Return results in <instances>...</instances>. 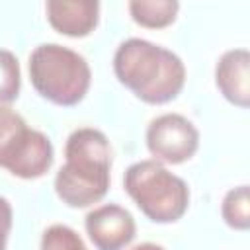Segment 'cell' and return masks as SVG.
Returning a JSON list of instances; mask_svg holds the SVG:
<instances>
[{
  "label": "cell",
  "instance_id": "cell-1",
  "mask_svg": "<svg viewBox=\"0 0 250 250\" xmlns=\"http://www.w3.org/2000/svg\"><path fill=\"white\" fill-rule=\"evenodd\" d=\"M111 145L100 129H74L64 143V164L55 174L57 197L74 209L102 201L111 184Z\"/></svg>",
  "mask_w": 250,
  "mask_h": 250
},
{
  "label": "cell",
  "instance_id": "cell-2",
  "mask_svg": "<svg viewBox=\"0 0 250 250\" xmlns=\"http://www.w3.org/2000/svg\"><path fill=\"white\" fill-rule=\"evenodd\" d=\"M117 80L148 105L178 98L186 86V64L170 49L143 37L121 41L113 53Z\"/></svg>",
  "mask_w": 250,
  "mask_h": 250
},
{
  "label": "cell",
  "instance_id": "cell-3",
  "mask_svg": "<svg viewBox=\"0 0 250 250\" xmlns=\"http://www.w3.org/2000/svg\"><path fill=\"white\" fill-rule=\"evenodd\" d=\"M27 72L35 92L47 102L72 107L80 104L92 82L88 61L61 43H41L27 59Z\"/></svg>",
  "mask_w": 250,
  "mask_h": 250
},
{
  "label": "cell",
  "instance_id": "cell-4",
  "mask_svg": "<svg viewBox=\"0 0 250 250\" xmlns=\"http://www.w3.org/2000/svg\"><path fill=\"white\" fill-rule=\"evenodd\" d=\"M123 188L152 223H176L189 207L188 184L154 158L131 164L123 174Z\"/></svg>",
  "mask_w": 250,
  "mask_h": 250
},
{
  "label": "cell",
  "instance_id": "cell-5",
  "mask_svg": "<svg viewBox=\"0 0 250 250\" xmlns=\"http://www.w3.org/2000/svg\"><path fill=\"white\" fill-rule=\"evenodd\" d=\"M55 162L51 139L12 107H0V168L21 180L43 178Z\"/></svg>",
  "mask_w": 250,
  "mask_h": 250
},
{
  "label": "cell",
  "instance_id": "cell-6",
  "mask_svg": "<svg viewBox=\"0 0 250 250\" xmlns=\"http://www.w3.org/2000/svg\"><path fill=\"white\" fill-rule=\"evenodd\" d=\"M145 143L154 160L162 164H184L199 148V131L186 115L168 111L150 119Z\"/></svg>",
  "mask_w": 250,
  "mask_h": 250
},
{
  "label": "cell",
  "instance_id": "cell-7",
  "mask_svg": "<svg viewBox=\"0 0 250 250\" xmlns=\"http://www.w3.org/2000/svg\"><path fill=\"white\" fill-rule=\"evenodd\" d=\"M84 229L98 250H125L137 234L131 211L117 203H104L90 209L84 217Z\"/></svg>",
  "mask_w": 250,
  "mask_h": 250
},
{
  "label": "cell",
  "instance_id": "cell-8",
  "mask_svg": "<svg viewBox=\"0 0 250 250\" xmlns=\"http://www.w3.org/2000/svg\"><path fill=\"white\" fill-rule=\"evenodd\" d=\"M215 86L236 107L250 104V53L244 47L225 51L215 64Z\"/></svg>",
  "mask_w": 250,
  "mask_h": 250
},
{
  "label": "cell",
  "instance_id": "cell-9",
  "mask_svg": "<svg viewBox=\"0 0 250 250\" xmlns=\"http://www.w3.org/2000/svg\"><path fill=\"white\" fill-rule=\"evenodd\" d=\"M47 21L66 37H86L100 23V2L96 0H49L45 4Z\"/></svg>",
  "mask_w": 250,
  "mask_h": 250
},
{
  "label": "cell",
  "instance_id": "cell-10",
  "mask_svg": "<svg viewBox=\"0 0 250 250\" xmlns=\"http://www.w3.org/2000/svg\"><path fill=\"white\" fill-rule=\"evenodd\" d=\"M127 10L131 20L146 29H162L176 21L180 2L176 0H129Z\"/></svg>",
  "mask_w": 250,
  "mask_h": 250
},
{
  "label": "cell",
  "instance_id": "cell-11",
  "mask_svg": "<svg viewBox=\"0 0 250 250\" xmlns=\"http://www.w3.org/2000/svg\"><path fill=\"white\" fill-rule=\"evenodd\" d=\"M223 221L234 230H248L250 227V189L246 184L230 188L221 203Z\"/></svg>",
  "mask_w": 250,
  "mask_h": 250
},
{
  "label": "cell",
  "instance_id": "cell-12",
  "mask_svg": "<svg viewBox=\"0 0 250 250\" xmlns=\"http://www.w3.org/2000/svg\"><path fill=\"white\" fill-rule=\"evenodd\" d=\"M21 90V68L10 49H0V107L10 105Z\"/></svg>",
  "mask_w": 250,
  "mask_h": 250
},
{
  "label": "cell",
  "instance_id": "cell-13",
  "mask_svg": "<svg viewBox=\"0 0 250 250\" xmlns=\"http://www.w3.org/2000/svg\"><path fill=\"white\" fill-rule=\"evenodd\" d=\"M41 250H88V246L72 227L55 223L43 230Z\"/></svg>",
  "mask_w": 250,
  "mask_h": 250
},
{
  "label": "cell",
  "instance_id": "cell-14",
  "mask_svg": "<svg viewBox=\"0 0 250 250\" xmlns=\"http://www.w3.org/2000/svg\"><path fill=\"white\" fill-rule=\"evenodd\" d=\"M12 223H14L12 203L4 195H0V250H6L8 236H10V230H12Z\"/></svg>",
  "mask_w": 250,
  "mask_h": 250
},
{
  "label": "cell",
  "instance_id": "cell-15",
  "mask_svg": "<svg viewBox=\"0 0 250 250\" xmlns=\"http://www.w3.org/2000/svg\"><path fill=\"white\" fill-rule=\"evenodd\" d=\"M129 250H166V248L160 246V244H156V242H141V244H135Z\"/></svg>",
  "mask_w": 250,
  "mask_h": 250
}]
</instances>
